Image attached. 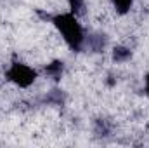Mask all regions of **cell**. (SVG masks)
Returning a JSON list of instances; mask_svg holds the SVG:
<instances>
[{
  "label": "cell",
  "instance_id": "277c9868",
  "mask_svg": "<svg viewBox=\"0 0 149 148\" xmlns=\"http://www.w3.org/2000/svg\"><path fill=\"white\" fill-rule=\"evenodd\" d=\"M130 56H132V52H130L127 47H116V49H114V52H113V58H114V61H118V63L127 61Z\"/></svg>",
  "mask_w": 149,
  "mask_h": 148
},
{
  "label": "cell",
  "instance_id": "7a4b0ae2",
  "mask_svg": "<svg viewBox=\"0 0 149 148\" xmlns=\"http://www.w3.org/2000/svg\"><path fill=\"white\" fill-rule=\"evenodd\" d=\"M5 77H7L14 85H17L19 89H28L30 85L35 84V80L38 78V73H37V70H33L30 65L16 61V63H12V65L7 68Z\"/></svg>",
  "mask_w": 149,
  "mask_h": 148
},
{
  "label": "cell",
  "instance_id": "52a82bcc",
  "mask_svg": "<svg viewBox=\"0 0 149 148\" xmlns=\"http://www.w3.org/2000/svg\"><path fill=\"white\" fill-rule=\"evenodd\" d=\"M144 91H146V94H148V98H149V73L144 77Z\"/></svg>",
  "mask_w": 149,
  "mask_h": 148
},
{
  "label": "cell",
  "instance_id": "5b68a950",
  "mask_svg": "<svg viewBox=\"0 0 149 148\" xmlns=\"http://www.w3.org/2000/svg\"><path fill=\"white\" fill-rule=\"evenodd\" d=\"M70 2V12H73L74 16H80L85 9V0H68Z\"/></svg>",
  "mask_w": 149,
  "mask_h": 148
},
{
  "label": "cell",
  "instance_id": "8992f818",
  "mask_svg": "<svg viewBox=\"0 0 149 148\" xmlns=\"http://www.w3.org/2000/svg\"><path fill=\"white\" fill-rule=\"evenodd\" d=\"M61 70H63V63H59V61H56V63H52V65L47 66V72L52 75H59Z\"/></svg>",
  "mask_w": 149,
  "mask_h": 148
},
{
  "label": "cell",
  "instance_id": "3957f363",
  "mask_svg": "<svg viewBox=\"0 0 149 148\" xmlns=\"http://www.w3.org/2000/svg\"><path fill=\"white\" fill-rule=\"evenodd\" d=\"M111 4L118 14H127V12H130L134 0H111Z\"/></svg>",
  "mask_w": 149,
  "mask_h": 148
},
{
  "label": "cell",
  "instance_id": "6da1fadb",
  "mask_svg": "<svg viewBox=\"0 0 149 148\" xmlns=\"http://www.w3.org/2000/svg\"><path fill=\"white\" fill-rule=\"evenodd\" d=\"M52 23L71 51H80L83 47L85 32L78 21V16H74L73 12H61V14L54 16Z\"/></svg>",
  "mask_w": 149,
  "mask_h": 148
}]
</instances>
